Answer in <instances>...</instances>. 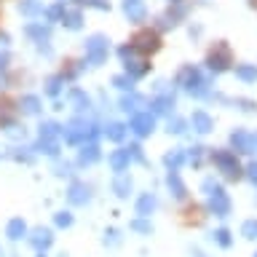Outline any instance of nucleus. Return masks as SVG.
<instances>
[{
	"instance_id": "f03ea898",
	"label": "nucleus",
	"mask_w": 257,
	"mask_h": 257,
	"mask_svg": "<svg viewBox=\"0 0 257 257\" xmlns=\"http://www.w3.org/2000/svg\"><path fill=\"white\" fill-rule=\"evenodd\" d=\"M19 118V102L8 91H0V126H8Z\"/></svg>"
},
{
	"instance_id": "20e7f679",
	"label": "nucleus",
	"mask_w": 257,
	"mask_h": 257,
	"mask_svg": "<svg viewBox=\"0 0 257 257\" xmlns=\"http://www.w3.org/2000/svg\"><path fill=\"white\" fill-rule=\"evenodd\" d=\"M3 24H6V14H3V8H0V32H3Z\"/></svg>"
},
{
	"instance_id": "7ed1b4c3",
	"label": "nucleus",
	"mask_w": 257,
	"mask_h": 257,
	"mask_svg": "<svg viewBox=\"0 0 257 257\" xmlns=\"http://www.w3.org/2000/svg\"><path fill=\"white\" fill-rule=\"evenodd\" d=\"M209 62H214L217 67H228V64L233 62V51H230V46L225 43V40L214 43L212 48H209Z\"/></svg>"
},
{
	"instance_id": "39448f33",
	"label": "nucleus",
	"mask_w": 257,
	"mask_h": 257,
	"mask_svg": "<svg viewBox=\"0 0 257 257\" xmlns=\"http://www.w3.org/2000/svg\"><path fill=\"white\" fill-rule=\"evenodd\" d=\"M252 6H254V8H257V0H252Z\"/></svg>"
},
{
	"instance_id": "f257e3e1",
	"label": "nucleus",
	"mask_w": 257,
	"mask_h": 257,
	"mask_svg": "<svg viewBox=\"0 0 257 257\" xmlns=\"http://www.w3.org/2000/svg\"><path fill=\"white\" fill-rule=\"evenodd\" d=\"M128 48L142 56V59H153L161 48H164V38H161L158 30L153 27H140L137 32H132V38H128Z\"/></svg>"
}]
</instances>
